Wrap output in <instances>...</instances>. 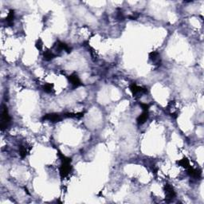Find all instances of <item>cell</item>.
Instances as JSON below:
<instances>
[{"mask_svg":"<svg viewBox=\"0 0 204 204\" xmlns=\"http://www.w3.org/2000/svg\"><path fill=\"white\" fill-rule=\"evenodd\" d=\"M58 156L60 157L61 163L60 168H59V171H60L61 177L66 178L68 175L70 173V171L72 170V166H71V159L66 157V156H64L62 153L58 151Z\"/></svg>","mask_w":204,"mask_h":204,"instance_id":"1","label":"cell"},{"mask_svg":"<svg viewBox=\"0 0 204 204\" xmlns=\"http://www.w3.org/2000/svg\"><path fill=\"white\" fill-rule=\"evenodd\" d=\"M2 112H1V124H0V127L2 130L6 129L9 124L10 123V117L9 115V112L7 109V107L6 105H2Z\"/></svg>","mask_w":204,"mask_h":204,"instance_id":"2","label":"cell"},{"mask_svg":"<svg viewBox=\"0 0 204 204\" xmlns=\"http://www.w3.org/2000/svg\"><path fill=\"white\" fill-rule=\"evenodd\" d=\"M164 191H165L167 201H171L175 197V191L172 186L170 184H166L164 186Z\"/></svg>","mask_w":204,"mask_h":204,"instance_id":"3","label":"cell"},{"mask_svg":"<svg viewBox=\"0 0 204 204\" xmlns=\"http://www.w3.org/2000/svg\"><path fill=\"white\" fill-rule=\"evenodd\" d=\"M130 90H131L132 95L134 96H138V95L142 94V93H146L147 92V89L143 87H140L137 85L134 84V83L130 85Z\"/></svg>","mask_w":204,"mask_h":204,"instance_id":"4","label":"cell"},{"mask_svg":"<svg viewBox=\"0 0 204 204\" xmlns=\"http://www.w3.org/2000/svg\"><path fill=\"white\" fill-rule=\"evenodd\" d=\"M69 81L70 82V84L72 85V86L73 88H78L80 85H81V81L80 80V78L78 76L77 73H73L69 77Z\"/></svg>","mask_w":204,"mask_h":204,"instance_id":"5","label":"cell"},{"mask_svg":"<svg viewBox=\"0 0 204 204\" xmlns=\"http://www.w3.org/2000/svg\"><path fill=\"white\" fill-rule=\"evenodd\" d=\"M42 120H49L50 122H53V123H55V122H58L61 120V117L59 114L57 113H50V114H47L44 116L42 117Z\"/></svg>","mask_w":204,"mask_h":204,"instance_id":"6","label":"cell"},{"mask_svg":"<svg viewBox=\"0 0 204 204\" xmlns=\"http://www.w3.org/2000/svg\"><path fill=\"white\" fill-rule=\"evenodd\" d=\"M187 174L194 179H199L201 177V171L198 169H195L191 166H189L187 168Z\"/></svg>","mask_w":204,"mask_h":204,"instance_id":"7","label":"cell"},{"mask_svg":"<svg viewBox=\"0 0 204 204\" xmlns=\"http://www.w3.org/2000/svg\"><path fill=\"white\" fill-rule=\"evenodd\" d=\"M148 116H149L148 115V111H143L142 114L140 115L138 118H137V120H136L138 125H142L143 124L145 123L148 119Z\"/></svg>","mask_w":204,"mask_h":204,"instance_id":"8","label":"cell"},{"mask_svg":"<svg viewBox=\"0 0 204 204\" xmlns=\"http://www.w3.org/2000/svg\"><path fill=\"white\" fill-rule=\"evenodd\" d=\"M159 57H160L159 54L158 52H156V51H153V52L150 53V54H149L150 60H152V61L153 63H155V65H159V59H160Z\"/></svg>","mask_w":204,"mask_h":204,"instance_id":"9","label":"cell"},{"mask_svg":"<svg viewBox=\"0 0 204 204\" xmlns=\"http://www.w3.org/2000/svg\"><path fill=\"white\" fill-rule=\"evenodd\" d=\"M14 19H15V11L13 10H10L9 13L6 18V22L7 25L11 26L14 22Z\"/></svg>","mask_w":204,"mask_h":204,"instance_id":"10","label":"cell"},{"mask_svg":"<svg viewBox=\"0 0 204 204\" xmlns=\"http://www.w3.org/2000/svg\"><path fill=\"white\" fill-rule=\"evenodd\" d=\"M177 163L180 166H181V167L186 168V169L188 168L189 166H191L190 165L189 159H187V158H186V157H184V158H183L182 159H180V160L177 161Z\"/></svg>","mask_w":204,"mask_h":204,"instance_id":"11","label":"cell"},{"mask_svg":"<svg viewBox=\"0 0 204 204\" xmlns=\"http://www.w3.org/2000/svg\"><path fill=\"white\" fill-rule=\"evenodd\" d=\"M43 57H44V59H45V61H50L52 60L53 58L55 57V54H54L52 51L47 50L45 51V53H44V54H43Z\"/></svg>","mask_w":204,"mask_h":204,"instance_id":"12","label":"cell"},{"mask_svg":"<svg viewBox=\"0 0 204 204\" xmlns=\"http://www.w3.org/2000/svg\"><path fill=\"white\" fill-rule=\"evenodd\" d=\"M116 18H117L119 21H124V18H125L124 14L122 10L120 9V8H117V14H116Z\"/></svg>","mask_w":204,"mask_h":204,"instance_id":"13","label":"cell"},{"mask_svg":"<svg viewBox=\"0 0 204 204\" xmlns=\"http://www.w3.org/2000/svg\"><path fill=\"white\" fill-rule=\"evenodd\" d=\"M65 117H71V118H81L84 116L83 112H77V113H66L63 115Z\"/></svg>","mask_w":204,"mask_h":204,"instance_id":"14","label":"cell"},{"mask_svg":"<svg viewBox=\"0 0 204 204\" xmlns=\"http://www.w3.org/2000/svg\"><path fill=\"white\" fill-rule=\"evenodd\" d=\"M19 154H20L22 158H25L27 156V154H28V150H27V147L20 146V147H19Z\"/></svg>","mask_w":204,"mask_h":204,"instance_id":"15","label":"cell"},{"mask_svg":"<svg viewBox=\"0 0 204 204\" xmlns=\"http://www.w3.org/2000/svg\"><path fill=\"white\" fill-rule=\"evenodd\" d=\"M43 90L45 91V93H51L52 92V90H53V85L51 84H45L44 85V86H43Z\"/></svg>","mask_w":204,"mask_h":204,"instance_id":"16","label":"cell"},{"mask_svg":"<svg viewBox=\"0 0 204 204\" xmlns=\"http://www.w3.org/2000/svg\"><path fill=\"white\" fill-rule=\"evenodd\" d=\"M35 46H36V48L38 49V50H42L43 44H42V42L41 39H38V40L37 41L36 43H35Z\"/></svg>","mask_w":204,"mask_h":204,"instance_id":"17","label":"cell"},{"mask_svg":"<svg viewBox=\"0 0 204 204\" xmlns=\"http://www.w3.org/2000/svg\"><path fill=\"white\" fill-rule=\"evenodd\" d=\"M140 107L143 109V111H148V109L150 108V105L148 104H146V103H140Z\"/></svg>","mask_w":204,"mask_h":204,"instance_id":"18","label":"cell"}]
</instances>
